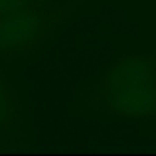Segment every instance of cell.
Listing matches in <instances>:
<instances>
[{
    "label": "cell",
    "instance_id": "cell-5",
    "mask_svg": "<svg viewBox=\"0 0 156 156\" xmlns=\"http://www.w3.org/2000/svg\"><path fill=\"white\" fill-rule=\"evenodd\" d=\"M49 0H0V15L47 7Z\"/></svg>",
    "mask_w": 156,
    "mask_h": 156
},
{
    "label": "cell",
    "instance_id": "cell-4",
    "mask_svg": "<svg viewBox=\"0 0 156 156\" xmlns=\"http://www.w3.org/2000/svg\"><path fill=\"white\" fill-rule=\"evenodd\" d=\"M17 119V109L7 79L0 74V128H12Z\"/></svg>",
    "mask_w": 156,
    "mask_h": 156
},
{
    "label": "cell",
    "instance_id": "cell-3",
    "mask_svg": "<svg viewBox=\"0 0 156 156\" xmlns=\"http://www.w3.org/2000/svg\"><path fill=\"white\" fill-rule=\"evenodd\" d=\"M98 86H156V55H124L106 69Z\"/></svg>",
    "mask_w": 156,
    "mask_h": 156
},
{
    "label": "cell",
    "instance_id": "cell-2",
    "mask_svg": "<svg viewBox=\"0 0 156 156\" xmlns=\"http://www.w3.org/2000/svg\"><path fill=\"white\" fill-rule=\"evenodd\" d=\"M87 101L89 108L119 118L143 121L156 118V86H96Z\"/></svg>",
    "mask_w": 156,
    "mask_h": 156
},
{
    "label": "cell",
    "instance_id": "cell-1",
    "mask_svg": "<svg viewBox=\"0 0 156 156\" xmlns=\"http://www.w3.org/2000/svg\"><path fill=\"white\" fill-rule=\"evenodd\" d=\"M61 20V12L45 7L0 15V59L10 61L34 51Z\"/></svg>",
    "mask_w": 156,
    "mask_h": 156
}]
</instances>
